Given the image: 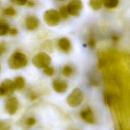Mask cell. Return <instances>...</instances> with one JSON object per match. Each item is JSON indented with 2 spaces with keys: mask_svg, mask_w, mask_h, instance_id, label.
<instances>
[{
  "mask_svg": "<svg viewBox=\"0 0 130 130\" xmlns=\"http://www.w3.org/2000/svg\"><path fill=\"white\" fill-rule=\"evenodd\" d=\"M52 87L54 91L58 93L64 92L67 88V83L62 79L55 78L52 81Z\"/></svg>",
  "mask_w": 130,
  "mask_h": 130,
  "instance_id": "8",
  "label": "cell"
},
{
  "mask_svg": "<svg viewBox=\"0 0 130 130\" xmlns=\"http://www.w3.org/2000/svg\"><path fill=\"white\" fill-rule=\"evenodd\" d=\"M16 89L21 90L25 86V80L21 76H17L14 81Z\"/></svg>",
  "mask_w": 130,
  "mask_h": 130,
  "instance_id": "13",
  "label": "cell"
},
{
  "mask_svg": "<svg viewBox=\"0 0 130 130\" xmlns=\"http://www.w3.org/2000/svg\"><path fill=\"white\" fill-rule=\"evenodd\" d=\"M40 21L35 16H28L25 19V26L27 29L34 30L38 28L39 26Z\"/></svg>",
  "mask_w": 130,
  "mask_h": 130,
  "instance_id": "9",
  "label": "cell"
},
{
  "mask_svg": "<svg viewBox=\"0 0 130 130\" xmlns=\"http://www.w3.org/2000/svg\"><path fill=\"white\" fill-rule=\"evenodd\" d=\"M73 70H72V68L69 66H65L62 70V73L63 74L67 77L70 76L72 73Z\"/></svg>",
  "mask_w": 130,
  "mask_h": 130,
  "instance_id": "18",
  "label": "cell"
},
{
  "mask_svg": "<svg viewBox=\"0 0 130 130\" xmlns=\"http://www.w3.org/2000/svg\"><path fill=\"white\" fill-rule=\"evenodd\" d=\"M61 1H62V0H61Z\"/></svg>",
  "mask_w": 130,
  "mask_h": 130,
  "instance_id": "28",
  "label": "cell"
},
{
  "mask_svg": "<svg viewBox=\"0 0 130 130\" xmlns=\"http://www.w3.org/2000/svg\"><path fill=\"white\" fill-rule=\"evenodd\" d=\"M88 44L90 47H93L95 46V41L92 36H90L88 41Z\"/></svg>",
  "mask_w": 130,
  "mask_h": 130,
  "instance_id": "25",
  "label": "cell"
},
{
  "mask_svg": "<svg viewBox=\"0 0 130 130\" xmlns=\"http://www.w3.org/2000/svg\"><path fill=\"white\" fill-rule=\"evenodd\" d=\"M27 4L29 6H33L34 5V3L33 2H27Z\"/></svg>",
  "mask_w": 130,
  "mask_h": 130,
  "instance_id": "26",
  "label": "cell"
},
{
  "mask_svg": "<svg viewBox=\"0 0 130 130\" xmlns=\"http://www.w3.org/2000/svg\"><path fill=\"white\" fill-rule=\"evenodd\" d=\"M10 126L7 123L0 121V130H9Z\"/></svg>",
  "mask_w": 130,
  "mask_h": 130,
  "instance_id": "22",
  "label": "cell"
},
{
  "mask_svg": "<svg viewBox=\"0 0 130 130\" xmlns=\"http://www.w3.org/2000/svg\"><path fill=\"white\" fill-rule=\"evenodd\" d=\"M36 119L32 117H29L27 118L25 121V123L27 125L29 126H31L36 123Z\"/></svg>",
  "mask_w": 130,
  "mask_h": 130,
  "instance_id": "20",
  "label": "cell"
},
{
  "mask_svg": "<svg viewBox=\"0 0 130 130\" xmlns=\"http://www.w3.org/2000/svg\"><path fill=\"white\" fill-rule=\"evenodd\" d=\"M6 50V45L5 43L2 42L0 43V56H2Z\"/></svg>",
  "mask_w": 130,
  "mask_h": 130,
  "instance_id": "23",
  "label": "cell"
},
{
  "mask_svg": "<svg viewBox=\"0 0 130 130\" xmlns=\"http://www.w3.org/2000/svg\"><path fill=\"white\" fill-rule=\"evenodd\" d=\"M10 28L6 21L3 19H0V36H4L8 34Z\"/></svg>",
  "mask_w": 130,
  "mask_h": 130,
  "instance_id": "12",
  "label": "cell"
},
{
  "mask_svg": "<svg viewBox=\"0 0 130 130\" xmlns=\"http://www.w3.org/2000/svg\"><path fill=\"white\" fill-rule=\"evenodd\" d=\"M12 2L19 5V6H23L27 4L28 0H10Z\"/></svg>",
  "mask_w": 130,
  "mask_h": 130,
  "instance_id": "21",
  "label": "cell"
},
{
  "mask_svg": "<svg viewBox=\"0 0 130 130\" xmlns=\"http://www.w3.org/2000/svg\"><path fill=\"white\" fill-rule=\"evenodd\" d=\"M90 8L94 10L100 9L102 6V0H89Z\"/></svg>",
  "mask_w": 130,
  "mask_h": 130,
  "instance_id": "15",
  "label": "cell"
},
{
  "mask_svg": "<svg viewBox=\"0 0 130 130\" xmlns=\"http://www.w3.org/2000/svg\"><path fill=\"white\" fill-rule=\"evenodd\" d=\"M51 61V58L47 53L40 52L32 58V63L37 68L44 69L49 66Z\"/></svg>",
  "mask_w": 130,
  "mask_h": 130,
  "instance_id": "3",
  "label": "cell"
},
{
  "mask_svg": "<svg viewBox=\"0 0 130 130\" xmlns=\"http://www.w3.org/2000/svg\"><path fill=\"white\" fill-rule=\"evenodd\" d=\"M16 90L14 81L9 79L3 80L0 85V96H10Z\"/></svg>",
  "mask_w": 130,
  "mask_h": 130,
  "instance_id": "5",
  "label": "cell"
},
{
  "mask_svg": "<svg viewBox=\"0 0 130 130\" xmlns=\"http://www.w3.org/2000/svg\"><path fill=\"white\" fill-rule=\"evenodd\" d=\"M16 13V11L12 7H8L3 10V14L8 16H13Z\"/></svg>",
  "mask_w": 130,
  "mask_h": 130,
  "instance_id": "16",
  "label": "cell"
},
{
  "mask_svg": "<svg viewBox=\"0 0 130 130\" xmlns=\"http://www.w3.org/2000/svg\"><path fill=\"white\" fill-rule=\"evenodd\" d=\"M119 3V0H102V4L107 9L116 8Z\"/></svg>",
  "mask_w": 130,
  "mask_h": 130,
  "instance_id": "14",
  "label": "cell"
},
{
  "mask_svg": "<svg viewBox=\"0 0 130 130\" xmlns=\"http://www.w3.org/2000/svg\"><path fill=\"white\" fill-rule=\"evenodd\" d=\"M0 69H1V66H0Z\"/></svg>",
  "mask_w": 130,
  "mask_h": 130,
  "instance_id": "27",
  "label": "cell"
},
{
  "mask_svg": "<svg viewBox=\"0 0 130 130\" xmlns=\"http://www.w3.org/2000/svg\"><path fill=\"white\" fill-rule=\"evenodd\" d=\"M44 73L47 76H51L54 74V69L51 67L48 66L44 69Z\"/></svg>",
  "mask_w": 130,
  "mask_h": 130,
  "instance_id": "19",
  "label": "cell"
},
{
  "mask_svg": "<svg viewBox=\"0 0 130 130\" xmlns=\"http://www.w3.org/2000/svg\"><path fill=\"white\" fill-rule=\"evenodd\" d=\"M57 45L59 48L62 51L67 52L70 51L71 47L70 41L67 38H61L57 42Z\"/></svg>",
  "mask_w": 130,
  "mask_h": 130,
  "instance_id": "11",
  "label": "cell"
},
{
  "mask_svg": "<svg viewBox=\"0 0 130 130\" xmlns=\"http://www.w3.org/2000/svg\"><path fill=\"white\" fill-rule=\"evenodd\" d=\"M58 12H59L61 17H62L64 18H67L70 15L68 13L66 6H61V7H60Z\"/></svg>",
  "mask_w": 130,
  "mask_h": 130,
  "instance_id": "17",
  "label": "cell"
},
{
  "mask_svg": "<svg viewBox=\"0 0 130 130\" xmlns=\"http://www.w3.org/2000/svg\"><path fill=\"white\" fill-rule=\"evenodd\" d=\"M81 118L86 122L89 123H93L94 122V115L89 108H87L80 112Z\"/></svg>",
  "mask_w": 130,
  "mask_h": 130,
  "instance_id": "10",
  "label": "cell"
},
{
  "mask_svg": "<svg viewBox=\"0 0 130 130\" xmlns=\"http://www.w3.org/2000/svg\"><path fill=\"white\" fill-rule=\"evenodd\" d=\"M84 98L83 93L80 88H75L67 98V102L71 107H76L82 102Z\"/></svg>",
  "mask_w": 130,
  "mask_h": 130,
  "instance_id": "4",
  "label": "cell"
},
{
  "mask_svg": "<svg viewBox=\"0 0 130 130\" xmlns=\"http://www.w3.org/2000/svg\"><path fill=\"white\" fill-rule=\"evenodd\" d=\"M27 64L26 55L19 51L12 53L8 59V65L12 70H18L24 67Z\"/></svg>",
  "mask_w": 130,
  "mask_h": 130,
  "instance_id": "1",
  "label": "cell"
},
{
  "mask_svg": "<svg viewBox=\"0 0 130 130\" xmlns=\"http://www.w3.org/2000/svg\"><path fill=\"white\" fill-rule=\"evenodd\" d=\"M61 16L59 12L55 9H49L44 12L43 19L45 23L49 26H55L60 21Z\"/></svg>",
  "mask_w": 130,
  "mask_h": 130,
  "instance_id": "2",
  "label": "cell"
},
{
  "mask_svg": "<svg viewBox=\"0 0 130 130\" xmlns=\"http://www.w3.org/2000/svg\"><path fill=\"white\" fill-rule=\"evenodd\" d=\"M66 7L70 15L77 16L82 9L83 4L81 0H71Z\"/></svg>",
  "mask_w": 130,
  "mask_h": 130,
  "instance_id": "6",
  "label": "cell"
},
{
  "mask_svg": "<svg viewBox=\"0 0 130 130\" xmlns=\"http://www.w3.org/2000/svg\"><path fill=\"white\" fill-rule=\"evenodd\" d=\"M19 107V102L14 96H10L5 102L6 111L10 115H13L16 113Z\"/></svg>",
  "mask_w": 130,
  "mask_h": 130,
  "instance_id": "7",
  "label": "cell"
},
{
  "mask_svg": "<svg viewBox=\"0 0 130 130\" xmlns=\"http://www.w3.org/2000/svg\"><path fill=\"white\" fill-rule=\"evenodd\" d=\"M8 34L11 36H15L18 34V30L16 28H10Z\"/></svg>",
  "mask_w": 130,
  "mask_h": 130,
  "instance_id": "24",
  "label": "cell"
}]
</instances>
